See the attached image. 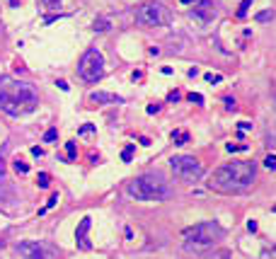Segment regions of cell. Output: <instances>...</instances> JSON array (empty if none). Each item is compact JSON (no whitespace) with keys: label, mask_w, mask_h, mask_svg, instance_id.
<instances>
[{"label":"cell","mask_w":276,"mask_h":259,"mask_svg":"<svg viewBox=\"0 0 276 259\" xmlns=\"http://www.w3.org/2000/svg\"><path fill=\"white\" fill-rule=\"evenodd\" d=\"M44 2V7H49V10H58L61 7V0H41Z\"/></svg>","instance_id":"obj_24"},{"label":"cell","mask_w":276,"mask_h":259,"mask_svg":"<svg viewBox=\"0 0 276 259\" xmlns=\"http://www.w3.org/2000/svg\"><path fill=\"white\" fill-rule=\"evenodd\" d=\"M66 153H68V160H75V155H78L75 141H68V143H66Z\"/></svg>","instance_id":"obj_17"},{"label":"cell","mask_w":276,"mask_h":259,"mask_svg":"<svg viewBox=\"0 0 276 259\" xmlns=\"http://www.w3.org/2000/svg\"><path fill=\"white\" fill-rule=\"evenodd\" d=\"M78 73L83 80H88V83H97V80H102V75H104V56L102 51H97V49H88L83 58H80V63H78Z\"/></svg>","instance_id":"obj_5"},{"label":"cell","mask_w":276,"mask_h":259,"mask_svg":"<svg viewBox=\"0 0 276 259\" xmlns=\"http://www.w3.org/2000/svg\"><path fill=\"white\" fill-rule=\"evenodd\" d=\"M264 167H267V170H276V155L274 153H269V155L264 158Z\"/></svg>","instance_id":"obj_21"},{"label":"cell","mask_w":276,"mask_h":259,"mask_svg":"<svg viewBox=\"0 0 276 259\" xmlns=\"http://www.w3.org/2000/svg\"><path fill=\"white\" fill-rule=\"evenodd\" d=\"M58 87H61V90H63V92H68V90H71V85H68V83H66V80H58Z\"/></svg>","instance_id":"obj_30"},{"label":"cell","mask_w":276,"mask_h":259,"mask_svg":"<svg viewBox=\"0 0 276 259\" xmlns=\"http://www.w3.org/2000/svg\"><path fill=\"white\" fill-rule=\"evenodd\" d=\"M56 138H58V131L56 129H49L46 133H44V143H54Z\"/></svg>","instance_id":"obj_23"},{"label":"cell","mask_w":276,"mask_h":259,"mask_svg":"<svg viewBox=\"0 0 276 259\" xmlns=\"http://www.w3.org/2000/svg\"><path fill=\"white\" fill-rule=\"evenodd\" d=\"M262 259H276V247H267L262 252Z\"/></svg>","instance_id":"obj_26"},{"label":"cell","mask_w":276,"mask_h":259,"mask_svg":"<svg viewBox=\"0 0 276 259\" xmlns=\"http://www.w3.org/2000/svg\"><path fill=\"white\" fill-rule=\"evenodd\" d=\"M129 196H133L136 201H165L172 196V189L163 177H155V174H143V177H136L133 182L126 184Z\"/></svg>","instance_id":"obj_4"},{"label":"cell","mask_w":276,"mask_h":259,"mask_svg":"<svg viewBox=\"0 0 276 259\" xmlns=\"http://www.w3.org/2000/svg\"><path fill=\"white\" fill-rule=\"evenodd\" d=\"M15 170H17L19 174H27V172H29V165L22 163V160H17V163H15Z\"/></svg>","instance_id":"obj_25"},{"label":"cell","mask_w":276,"mask_h":259,"mask_svg":"<svg viewBox=\"0 0 276 259\" xmlns=\"http://www.w3.org/2000/svg\"><path fill=\"white\" fill-rule=\"evenodd\" d=\"M155 111H160V104H150L148 107V114H155Z\"/></svg>","instance_id":"obj_33"},{"label":"cell","mask_w":276,"mask_h":259,"mask_svg":"<svg viewBox=\"0 0 276 259\" xmlns=\"http://www.w3.org/2000/svg\"><path fill=\"white\" fill-rule=\"evenodd\" d=\"M92 131H94V126H92V124H85V126L78 129V133H80V136H88V133H92Z\"/></svg>","instance_id":"obj_29"},{"label":"cell","mask_w":276,"mask_h":259,"mask_svg":"<svg viewBox=\"0 0 276 259\" xmlns=\"http://www.w3.org/2000/svg\"><path fill=\"white\" fill-rule=\"evenodd\" d=\"M255 0H242V5H240V10H238V17L242 19L245 15H247V10H250V5H252Z\"/></svg>","instance_id":"obj_19"},{"label":"cell","mask_w":276,"mask_h":259,"mask_svg":"<svg viewBox=\"0 0 276 259\" xmlns=\"http://www.w3.org/2000/svg\"><path fill=\"white\" fill-rule=\"evenodd\" d=\"M230 257H233V255H230V250H216L208 259H230Z\"/></svg>","instance_id":"obj_18"},{"label":"cell","mask_w":276,"mask_h":259,"mask_svg":"<svg viewBox=\"0 0 276 259\" xmlns=\"http://www.w3.org/2000/svg\"><path fill=\"white\" fill-rule=\"evenodd\" d=\"M32 155H34V158H41V155H44V150L39 148V146H34V148H32Z\"/></svg>","instance_id":"obj_31"},{"label":"cell","mask_w":276,"mask_h":259,"mask_svg":"<svg viewBox=\"0 0 276 259\" xmlns=\"http://www.w3.org/2000/svg\"><path fill=\"white\" fill-rule=\"evenodd\" d=\"M136 22L143 27H158L167 22V7L163 2H146L136 10Z\"/></svg>","instance_id":"obj_7"},{"label":"cell","mask_w":276,"mask_h":259,"mask_svg":"<svg viewBox=\"0 0 276 259\" xmlns=\"http://www.w3.org/2000/svg\"><path fill=\"white\" fill-rule=\"evenodd\" d=\"M255 182H257V165L250 160H238L218 167L208 184L221 194H242Z\"/></svg>","instance_id":"obj_1"},{"label":"cell","mask_w":276,"mask_h":259,"mask_svg":"<svg viewBox=\"0 0 276 259\" xmlns=\"http://www.w3.org/2000/svg\"><path fill=\"white\" fill-rule=\"evenodd\" d=\"M90 102H94V104H121V102H124V97L111 94V92H92Z\"/></svg>","instance_id":"obj_10"},{"label":"cell","mask_w":276,"mask_h":259,"mask_svg":"<svg viewBox=\"0 0 276 259\" xmlns=\"http://www.w3.org/2000/svg\"><path fill=\"white\" fill-rule=\"evenodd\" d=\"M37 184L41 186V189H46V186L51 184V174H46V172H41V174H39V177H37Z\"/></svg>","instance_id":"obj_13"},{"label":"cell","mask_w":276,"mask_h":259,"mask_svg":"<svg viewBox=\"0 0 276 259\" xmlns=\"http://www.w3.org/2000/svg\"><path fill=\"white\" fill-rule=\"evenodd\" d=\"M56 204H58V191H54V194H51V199L46 201V206H44V208H41L39 213H46V211H49V208H54Z\"/></svg>","instance_id":"obj_14"},{"label":"cell","mask_w":276,"mask_h":259,"mask_svg":"<svg viewBox=\"0 0 276 259\" xmlns=\"http://www.w3.org/2000/svg\"><path fill=\"white\" fill-rule=\"evenodd\" d=\"M172 141H175L177 146H184V143L189 141V133H186V131H172Z\"/></svg>","instance_id":"obj_12"},{"label":"cell","mask_w":276,"mask_h":259,"mask_svg":"<svg viewBox=\"0 0 276 259\" xmlns=\"http://www.w3.org/2000/svg\"><path fill=\"white\" fill-rule=\"evenodd\" d=\"M223 235H225V230H223L216 221L196 223V225L186 228V230L182 233L184 250H189V252H201V250H208V247H213L216 242L221 240Z\"/></svg>","instance_id":"obj_3"},{"label":"cell","mask_w":276,"mask_h":259,"mask_svg":"<svg viewBox=\"0 0 276 259\" xmlns=\"http://www.w3.org/2000/svg\"><path fill=\"white\" fill-rule=\"evenodd\" d=\"M90 228H92V218H90V216H85V218L80 221V225H78V230H75V245H78L80 250H90V247H92L90 240H88Z\"/></svg>","instance_id":"obj_9"},{"label":"cell","mask_w":276,"mask_h":259,"mask_svg":"<svg viewBox=\"0 0 276 259\" xmlns=\"http://www.w3.org/2000/svg\"><path fill=\"white\" fill-rule=\"evenodd\" d=\"M189 102H194V104H203V94L191 92V94H189Z\"/></svg>","instance_id":"obj_28"},{"label":"cell","mask_w":276,"mask_h":259,"mask_svg":"<svg viewBox=\"0 0 276 259\" xmlns=\"http://www.w3.org/2000/svg\"><path fill=\"white\" fill-rule=\"evenodd\" d=\"M194 15H196V17H201L203 22H211V19L216 17V10H213L211 0H201V2H199V7H194Z\"/></svg>","instance_id":"obj_11"},{"label":"cell","mask_w":276,"mask_h":259,"mask_svg":"<svg viewBox=\"0 0 276 259\" xmlns=\"http://www.w3.org/2000/svg\"><path fill=\"white\" fill-rule=\"evenodd\" d=\"M39 104V94L34 85L22 83V80H12L5 78L0 80V109L10 116H22L34 111Z\"/></svg>","instance_id":"obj_2"},{"label":"cell","mask_w":276,"mask_h":259,"mask_svg":"<svg viewBox=\"0 0 276 259\" xmlns=\"http://www.w3.org/2000/svg\"><path fill=\"white\" fill-rule=\"evenodd\" d=\"M225 148H228V153H242V150H247V146L245 143H228Z\"/></svg>","instance_id":"obj_22"},{"label":"cell","mask_w":276,"mask_h":259,"mask_svg":"<svg viewBox=\"0 0 276 259\" xmlns=\"http://www.w3.org/2000/svg\"><path fill=\"white\" fill-rule=\"evenodd\" d=\"M167 99H170V102H177V99H180V92H170L167 94Z\"/></svg>","instance_id":"obj_32"},{"label":"cell","mask_w":276,"mask_h":259,"mask_svg":"<svg viewBox=\"0 0 276 259\" xmlns=\"http://www.w3.org/2000/svg\"><path fill=\"white\" fill-rule=\"evenodd\" d=\"M203 78H206V83H221L223 80V75H218V73H206Z\"/></svg>","instance_id":"obj_27"},{"label":"cell","mask_w":276,"mask_h":259,"mask_svg":"<svg viewBox=\"0 0 276 259\" xmlns=\"http://www.w3.org/2000/svg\"><path fill=\"white\" fill-rule=\"evenodd\" d=\"M19 259H54L56 252L54 247L44 245V242H19L17 247Z\"/></svg>","instance_id":"obj_8"},{"label":"cell","mask_w":276,"mask_h":259,"mask_svg":"<svg viewBox=\"0 0 276 259\" xmlns=\"http://www.w3.org/2000/svg\"><path fill=\"white\" fill-rule=\"evenodd\" d=\"M107 29H109L107 19H94V32H107Z\"/></svg>","instance_id":"obj_20"},{"label":"cell","mask_w":276,"mask_h":259,"mask_svg":"<svg viewBox=\"0 0 276 259\" xmlns=\"http://www.w3.org/2000/svg\"><path fill=\"white\" fill-rule=\"evenodd\" d=\"M170 167H172L175 177L182 182H196L203 174V165L191 155H175L170 160Z\"/></svg>","instance_id":"obj_6"},{"label":"cell","mask_w":276,"mask_h":259,"mask_svg":"<svg viewBox=\"0 0 276 259\" xmlns=\"http://www.w3.org/2000/svg\"><path fill=\"white\" fill-rule=\"evenodd\" d=\"M182 5H191V2H196V0H180Z\"/></svg>","instance_id":"obj_34"},{"label":"cell","mask_w":276,"mask_h":259,"mask_svg":"<svg viewBox=\"0 0 276 259\" xmlns=\"http://www.w3.org/2000/svg\"><path fill=\"white\" fill-rule=\"evenodd\" d=\"M272 17H274V12H272V10H262V12H257V15H255V19H257V22H269Z\"/></svg>","instance_id":"obj_15"},{"label":"cell","mask_w":276,"mask_h":259,"mask_svg":"<svg viewBox=\"0 0 276 259\" xmlns=\"http://www.w3.org/2000/svg\"><path fill=\"white\" fill-rule=\"evenodd\" d=\"M133 148H136V146L131 143V146H126V148L121 150V160H124V163H131V158H133Z\"/></svg>","instance_id":"obj_16"}]
</instances>
